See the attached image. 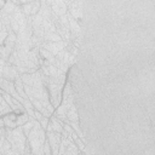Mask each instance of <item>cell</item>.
<instances>
[{
  "label": "cell",
  "instance_id": "12",
  "mask_svg": "<svg viewBox=\"0 0 155 155\" xmlns=\"http://www.w3.org/2000/svg\"><path fill=\"white\" fill-rule=\"evenodd\" d=\"M62 62H63L65 65L70 67V65L75 62V56H74V54H71L69 51H65V54H64V57H63Z\"/></svg>",
  "mask_w": 155,
  "mask_h": 155
},
{
  "label": "cell",
  "instance_id": "4",
  "mask_svg": "<svg viewBox=\"0 0 155 155\" xmlns=\"http://www.w3.org/2000/svg\"><path fill=\"white\" fill-rule=\"evenodd\" d=\"M46 4L51 7V11L57 16V17H61V16H64L67 12H68V7L65 5L64 1L62 0H56V1H46Z\"/></svg>",
  "mask_w": 155,
  "mask_h": 155
},
{
  "label": "cell",
  "instance_id": "21",
  "mask_svg": "<svg viewBox=\"0 0 155 155\" xmlns=\"http://www.w3.org/2000/svg\"><path fill=\"white\" fill-rule=\"evenodd\" d=\"M0 155H4V154H0Z\"/></svg>",
  "mask_w": 155,
  "mask_h": 155
},
{
  "label": "cell",
  "instance_id": "11",
  "mask_svg": "<svg viewBox=\"0 0 155 155\" xmlns=\"http://www.w3.org/2000/svg\"><path fill=\"white\" fill-rule=\"evenodd\" d=\"M62 41V38L57 33H45L44 42H58Z\"/></svg>",
  "mask_w": 155,
  "mask_h": 155
},
{
  "label": "cell",
  "instance_id": "8",
  "mask_svg": "<svg viewBox=\"0 0 155 155\" xmlns=\"http://www.w3.org/2000/svg\"><path fill=\"white\" fill-rule=\"evenodd\" d=\"M48 124L51 125L53 132H58V133H62L63 132V121H61L59 119H57L54 114H52L50 116V122Z\"/></svg>",
  "mask_w": 155,
  "mask_h": 155
},
{
  "label": "cell",
  "instance_id": "19",
  "mask_svg": "<svg viewBox=\"0 0 155 155\" xmlns=\"http://www.w3.org/2000/svg\"><path fill=\"white\" fill-rule=\"evenodd\" d=\"M5 134V127H0V138Z\"/></svg>",
  "mask_w": 155,
  "mask_h": 155
},
{
  "label": "cell",
  "instance_id": "9",
  "mask_svg": "<svg viewBox=\"0 0 155 155\" xmlns=\"http://www.w3.org/2000/svg\"><path fill=\"white\" fill-rule=\"evenodd\" d=\"M11 150V144L8 143V140L6 139L5 134L0 138V154L7 155V153Z\"/></svg>",
  "mask_w": 155,
  "mask_h": 155
},
{
  "label": "cell",
  "instance_id": "15",
  "mask_svg": "<svg viewBox=\"0 0 155 155\" xmlns=\"http://www.w3.org/2000/svg\"><path fill=\"white\" fill-rule=\"evenodd\" d=\"M44 155H52V151H51V147H50V144H48V142H47V139H46V142L44 143Z\"/></svg>",
  "mask_w": 155,
  "mask_h": 155
},
{
  "label": "cell",
  "instance_id": "1",
  "mask_svg": "<svg viewBox=\"0 0 155 155\" xmlns=\"http://www.w3.org/2000/svg\"><path fill=\"white\" fill-rule=\"evenodd\" d=\"M30 150L33 155H44V143L46 142V131L41 128L40 122L36 121L31 131L27 136Z\"/></svg>",
  "mask_w": 155,
  "mask_h": 155
},
{
  "label": "cell",
  "instance_id": "18",
  "mask_svg": "<svg viewBox=\"0 0 155 155\" xmlns=\"http://www.w3.org/2000/svg\"><path fill=\"white\" fill-rule=\"evenodd\" d=\"M7 155H22V154L18 153V151H16V150H12V149H11V150L7 153Z\"/></svg>",
  "mask_w": 155,
  "mask_h": 155
},
{
  "label": "cell",
  "instance_id": "23",
  "mask_svg": "<svg viewBox=\"0 0 155 155\" xmlns=\"http://www.w3.org/2000/svg\"><path fill=\"white\" fill-rule=\"evenodd\" d=\"M31 155H33V154H31Z\"/></svg>",
  "mask_w": 155,
  "mask_h": 155
},
{
  "label": "cell",
  "instance_id": "13",
  "mask_svg": "<svg viewBox=\"0 0 155 155\" xmlns=\"http://www.w3.org/2000/svg\"><path fill=\"white\" fill-rule=\"evenodd\" d=\"M29 121V115L27 113H21L19 115H17V119H16V125L17 126H23L25 122Z\"/></svg>",
  "mask_w": 155,
  "mask_h": 155
},
{
  "label": "cell",
  "instance_id": "22",
  "mask_svg": "<svg viewBox=\"0 0 155 155\" xmlns=\"http://www.w3.org/2000/svg\"><path fill=\"white\" fill-rule=\"evenodd\" d=\"M79 155H82V154H79Z\"/></svg>",
  "mask_w": 155,
  "mask_h": 155
},
{
  "label": "cell",
  "instance_id": "2",
  "mask_svg": "<svg viewBox=\"0 0 155 155\" xmlns=\"http://www.w3.org/2000/svg\"><path fill=\"white\" fill-rule=\"evenodd\" d=\"M68 7V13L76 21L81 19L84 17V10H82V2L81 1H64Z\"/></svg>",
  "mask_w": 155,
  "mask_h": 155
},
{
  "label": "cell",
  "instance_id": "7",
  "mask_svg": "<svg viewBox=\"0 0 155 155\" xmlns=\"http://www.w3.org/2000/svg\"><path fill=\"white\" fill-rule=\"evenodd\" d=\"M19 73L17 71L16 67L15 65H11L8 63H6V65L4 67V70H2V78L7 81H15L17 78H19Z\"/></svg>",
  "mask_w": 155,
  "mask_h": 155
},
{
  "label": "cell",
  "instance_id": "6",
  "mask_svg": "<svg viewBox=\"0 0 155 155\" xmlns=\"http://www.w3.org/2000/svg\"><path fill=\"white\" fill-rule=\"evenodd\" d=\"M21 8H22V12L27 17L35 16V15H38V12L40 10V1H28L27 4L21 6Z\"/></svg>",
  "mask_w": 155,
  "mask_h": 155
},
{
  "label": "cell",
  "instance_id": "3",
  "mask_svg": "<svg viewBox=\"0 0 155 155\" xmlns=\"http://www.w3.org/2000/svg\"><path fill=\"white\" fill-rule=\"evenodd\" d=\"M61 138L62 134L58 132H46V139L51 147V151L52 155H58V150H59V144H61Z\"/></svg>",
  "mask_w": 155,
  "mask_h": 155
},
{
  "label": "cell",
  "instance_id": "10",
  "mask_svg": "<svg viewBox=\"0 0 155 155\" xmlns=\"http://www.w3.org/2000/svg\"><path fill=\"white\" fill-rule=\"evenodd\" d=\"M10 113H12V110H11L10 105L6 103V101L4 99V97L0 93V116H5Z\"/></svg>",
  "mask_w": 155,
  "mask_h": 155
},
{
  "label": "cell",
  "instance_id": "17",
  "mask_svg": "<svg viewBox=\"0 0 155 155\" xmlns=\"http://www.w3.org/2000/svg\"><path fill=\"white\" fill-rule=\"evenodd\" d=\"M42 117H44V115H42L40 111H38V110H35V109H34V119H35L36 121H40Z\"/></svg>",
  "mask_w": 155,
  "mask_h": 155
},
{
  "label": "cell",
  "instance_id": "20",
  "mask_svg": "<svg viewBox=\"0 0 155 155\" xmlns=\"http://www.w3.org/2000/svg\"><path fill=\"white\" fill-rule=\"evenodd\" d=\"M4 5H5V1H0V10L4 7Z\"/></svg>",
  "mask_w": 155,
  "mask_h": 155
},
{
  "label": "cell",
  "instance_id": "5",
  "mask_svg": "<svg viewBox=\"0 0 155 155\" xmlns=\"http://www.w3.org/2000/svg\"><path fill=\"white\" fill-rule=\"evenodd\" d=\"M67 45H68V42H65V41L62 40V41H58V42H42L40 47L46 48L52 56H56L58 52L65 50Z\"/></svg>",
  "mask_w": 155,
  "mask_h": 155
},
{
  "label": "cell",
  "instance_id": "16",
  "mask_svg": "<svg viewBox=\"0 0 155 155\" xmlns=\"http://www.w3.org/2000/svg\"><path fill=\"white\" fill-rule=\"evenodd\" d=\"M39 122H40V126H41V128L46 130V127H47V125H48V122H50V119L44 116V117H42V119H41Z\"/></svg>",
  "mask_w": 155,
  "mask_h": 155
},
{
  "label": "cell",
  "instance_id": "14",
  "mask_svg": "<svg viewBox=\"0 0 155 155\" xmlns=\"http://www.w3.org/2000/svg\"><path fill=\"white\" fill-rule=\"evenodd\" d=\"M35 122H36V120H35V119H31V120H29L28 122H25L23 126H21V127H22V130H23V133H24L25 136H28V133L31 131V128L34 127Z\"/></svg>",
  "mask_w": 155,
  "mask_h": 155
}]
</instances>
